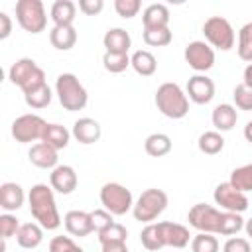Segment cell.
Segmentation results:
<instances>
[{
	"instance_id": "cell-31",
	"label": "cell",
	"mask_w": 252,
	"mask_h": 252,
	"mask_svg": "<svg viewBox=\"0 0 252 252\" xmlns=\"http://www.w3.org/2000/svg\"><path fill=\"white\" fill-rule=\"evenodd\" d=\"M230 185L236 187L238 191L242 193H248L252 191V163H246V165H240L236 167L232 173H230Z\"/></svg>"
},
{
	"instance_id": "cell-26",
	"label": "cell",
	"mask_w": 252,
	"mask_h": 252,
	"mask_svg": "<svg viewBox=\"0 0 252 252\" xmlns=\"http://www.w3.org/2000/svg\"><path fill=\"white\" fill-rule=\"evenodd\" d=\"M77 16V4L71 0H57L51 6V20L55 26H73Z\"/></svg>"
},
{
	"instance_id": "cell-30",
	"label": "cell",
	"mask_w": 252,
	"mask_h": 252,
	"mask_svg": "<svg viewBox=\"0 0 252 252\" xmlns=\"http://www.w3.org/2000/svg\"><path fill=\"white\" fill-rule=\"evenodd\" d=\"M140 240H142V246H144L146 250L156 252V250L163 248L165 244H163V236H161L159 222H150V224H146V226L142 228V232H140Z\"/></svg>"
},
{
	"instance_id": "cell-42",
	"label": "cell",
	"mask_w": 252,
	"mask_h": 252,
	"mask_svg": "<svg viewBox=\"0 0 252 252\" xmlns=\"http://www.w3.org/2000/svg\"><path fill=\"white\" fill-rule=\"evenodd\" d=\"M49 252H83V248L75 244L71 236H55L49 242Z\"/></svg>"
},
{
	"instance_id": "cell-10",
	"label": "cell",
	"mask_w": 252,
	"mask_h": 252,
	"mask_svg": "<svg viewBox=\"0 0 252 252\" xmlns=\"http://www.w3.org/2000/svg\"><path fill=\"white\" fill-rule=\"evenodd\" d=\"M47 122L37 114H22L12 122V136L20 144H28L33 140H43Z\"/></svg>"
},
{
	"instance_id": "cell-4",
	"label": "cell",
	"mask_w": 252,
	"mask_h": 252,
	"mask_svg": "<svg viewBox=\"0 0 252 252\" xmlns=\"http://www.w3.org/2000/svg\"><path fill=\"white\" fill-rule=\"evenodd\" d=\"M8 79H10L12 85L20 87L24 94H28V93H32V91H35V89L45 85V71L33 59L22 57L10 67Z\"/></svg>"
},
{
	"instance_id": "cell-20",
	"label": "cell",
	"mask_w": 252,
	"mask_h": 252,
	"mask_svg": "<svg viewBox=\"0 0 252 252\" xmlns=\"http://www.w3.org/2000/svg\"><path fill=\"white\" fill-rule=\"evenodd\" d=\"M144 30H158V28H169V10L165 4H150L142 14Z\"/></svg>"
},
{
	"instance_id": "cell-12",
	"label": "cell",
	"mask_w": 252,
	"mask_h": 252,
	"mask_svg": "<svg viewBox=\"0 0 252 252\" xmlns=\"http://www.w3.org/2000/svg\"><path fill=\"white\" fill-rule=\"evenodd\" d=\"M185 61L191 69L203 73V71H209L213 65H215V51L213 47L207 43V41H191L187 43L185 47Z\"/></svg>"
},
{
	"instance_id": "cell-14",
	"label": "cell",
	"mask_w": 252,
	"mask_h": 252,
	"mask_svg": "<svg viewBox=\"0 0 252 252\" xmlns=\"http://www.w3.org/2000/svg\"><path fill=\"white\" fill-rule=\"evenodd\" d=\"M77 173L71 165H57L55 169H51L49 173V185L53 191L61 193V195H69L77 189Z\"/></svg>"
},
{
	"instance_id": "cell-35",
	"label": "cell",
	"mask_w": 252,
	"mask_h": 252,
	"mask_svg": "<svg viewBox=\"0 0 252 252\" xmlns=\"http://www.w3.org/2000/svg\"><path fill=\"white\" fill-rule=\"evenodd\" d=\"M173 39V33L169 28H158V30H144V41L150 47H163L169 45Z\"/></svg>"
},
{
	"instance_id": "cell-18",
	"label": "cell",
	"mask_w": 252,
	"mask_h": 252,
	"mask_svg": "<svg viewBox=\"0 0 252 252\" xmlns=\"http://www.w3.org/2000/svg\"><path fill=\"white\" fill-rule=\"evenodd\" d=\"M65 222V228L71 236H87L93 230V220H91V213H85V211H69L63 219Z\"/></svg>"
},
{
	"instance_id": "cell-15",
	"label": "cell",
	"mask_w": 252,
	"mask_h": 252,
	"mask_svg": "<svg viewBox=\"0 0 252 252\" xmlns=\"http://www.w3.org/2000/svg\"><path fill=\"white\" fill-rule=\"evenodd\" d=\"M100 134H102L100 124L94 118H89V116L79 118L73 124V130H71V136L81 144H94V142L100 140Z\"/></svg>"
},
{
	"instance_id": "cell-23",
	"label": "cell",
	"mask_w": 252,
	"mask_h": 252,
	"mask_svg": "<svg viewBox=\"0 0 252 252\" xmlns=\"http://www.w3.org/2000/svg\"><path fill=\"white\" fill-rule=\"evenodd\" d=\"M16 240L22 248L26 250H33L41 244L43 240V226L37 222H24L16 234Z\"/></svg>"
},
{
	"instance_id": "cell-17",
	"label": "cell",
	"mask_w": 252,
	"mask_h": 252,
	"mask_svg": "<svg viewBox=\"0 0 252 252\" xmlns=\"http://www.w3.org/2000/svg\"><path fill=\"white\" fill-rule=\"evenodd\" d=\"M28 158H30V161H32L35 167H41V169H55V167H57V161H59L57 150L51 148V146L45 144V142L33 144L32 150H30V154H28Z\"/></svg>"
},
{
	"instance_id": "cell-43",
	"label": "cell",
	"mask_w": 252,
	"mask_h": 252,
	"mask_svg": "<svg viewBox=\"0 0 252 252\" xmlns=\"http://www.w3.org/2000/svg\"><path fill=\"white\" fill-rule=\"evenodd\" d=\"M222 252H252V250H250V242H248L246 238L230 236V238L224 242Z\"/></svg>"
},
{
	"instance_id": "cell-3",
	"label": "cell",
	"mask_w": 252,
	"mask_h": 252,
	"mask_svg": "<svg viewBox=\"0 0 252 252\" xmlns=\"http://www.w3.org/2000/svg\"><path fill=\"white\" fill-rule=\"evenodd\" d=\"M55 94L61 102V106L69 112L83 110L87 106L89 94L83 83L73 75V73H61L55 81Z\"/></svg>"
},
{
	"instance_id": "cell-1",
	"label": "cell",
	"mask_w": 252,
	"mask_h": 252,
	"mask_svg": "<svg viewBox=\"0 0 252 252\" xmlns=\"http://www.w3.org/2000/svg\"><path fill=\"white\" fill-rule=\"evenodd\" d=\"M30 201V213L35 219L37 224L43 226V230H55L61 224V217L55 205V197H53V189L51 185L45 183H35L30 189L28 195Z\"/></svg>"
},
{
	"instance_id": "cell-5",
	"label": "cell",
	"mask_w": 252,
	"mask_h": 252,
	"mask_svg": "<svg viewBox=\"0 0 252 252\" xmlns=\"http://www.w3.org/2000/svg\"><path fill=\"white\" fill-rule=\"evenodd\" d=\"M165 207H167V193L152 187V189L142 191V195L138 197V201L132 207V215L136 220L150 224L165 211Z\"/></svg>"
},
{
	"instance_id": "cell-36",
	"label": "cell",
	"mask_w": 252,
	"mask_h": 252,
	"mask_svg": "<svg viewBox=\"0 0 252 252\" xmlns=\"http://www.w3.org/2000/svg\"><path fill=\"white\" fill-rule=\"evenodd\" d=\"M126 238H128V230H126V226H122L120 222H114V224H110L106 230L98 232V242H100V246H102V244H108V242H126Z\"/></svg>"
},
{
	"instance_id": "cell-13",
	"label": "cell",
	"mask_w": 252,
	"mask_h": 252,
	"mask_svg": "<svg viewBox=\"0 0 252 252\" xmlns=\"http://www.w3.org/2000/svg\"><path fill=\"white\" fill-rule=\"evenodd\" d=\"M187 96L195 104H209L215 96V83L207 75H193L187 81Z\"/></svg>"
},
{
	"instance_id": "cell-40",
	"label": "cell",
	"mask_w": 252,
	"mask_h": 252,
	"mask_svg": "<svg viewBox=\"0 0 252 252\" xmlns=\"http://www.w3.org/2000/svg\"><path fill=\"white\" fill-rule=\"evenodd\" d=\"M20 226L22 224L18 222V219L14 215H10V213L0 215V234H2V240H8V238L16 236L18 230H20Z\"/></svg>"
},
{
	"instance_id": "cell-41",
	"label": "cell",
	"mask_w": 252,
	"mask_h": 252,
	"mask_svg": "<svg viewBox=\"0 0 252 252\" xmlns=\"http://www.w3.org/2000/svg\"><path fill=\"white\" fill-rule=\"evenodd\" d=\"M140 8H142L140 0H114V10H116V14H118L120 18H124V20L134 18V16L140 12Z\"/></svg>"
},
{
	"instance_id": "cell-2",
	"label": "cell",
	"mask_w": 252,
	"mask_h": 252,
	"mask_svg": "<svg viewBox=\"0 0 252 252\" xmlns=\"http://www.w3.org/2000/svg\"><path fill=\"white\" fill-rule=\"evenodd\" d=\"M156 106L163 116L179 120L189 112V98L177 83H163L156 91Z\"/></svg>"
},
{
	"instance_id": "cell-46",
	"label": "cell",
	"mask_w": 252,
	"mask_h": 252,
	"mask_svg": "<svg viewBox=\"0 0 252 252\" xmlns=\"http://www.w3.org/2000/svg\"><path fill=\"white\" fill-rule=\"evenodd\" d=\"M102 252H128L126 242H108L102 244Z\"/></svg>"
},
{
	"instance_id": "cell-24",
	"label": "cell",
	"mask_w": 252,
	"mask_h": 252,
	"mask_svg": "<svg viewBox=\"0 0 252 252\" xmlns=\"http://www.w3.org/2000/svg\"><path fill=\"white\" fill-rule=\"evenodd\" d=\"M49 41L55 49L67 51L77 43V30L73 26H53L49 32Z\"/></svg>"
},
{
	"instance_id": "cell-49",
	"label": "cell",
	"mask_w": 252,
	"mask_h": 252,
	"mask_svg": "<svg viewBox=\"0 0 252 252\" xmlns=\"http://www.w3.org/2000/svg\"><path fill=\"white\" fill-rule=\"evenodd\" d=\"M244 230H246V234L252 238V219H248V220L244 222Z\"/></svg>"
},
{
	"instance_id": "cell-7",
	"label": "cell",
	"mask_w": 252,
	"mask_h": 252,
	"mask_svg": "<svg viewBox=\"0 0 252 252\" xmlns=\"http://www.w3.org/2000/svg\"><path fill=\"white\" fill-rule=\"evenodd\" d=\"M16 20L22 30L28 33H39L47 26V16L41 0H18L16 2Z\"/></svg>"
},
{
	"instance_id": "cell-37",
	"label": "cell",
	"mask_w": 252,
	"mask_h": 252,
	"mask_svg": "<svg viewBox=\"0 0 252 252\" xmlns=\"http://www.w3.org/2000/svg\"><path fill=\"white\" fill-rule=\"evenodd\" d=\"M191 250L193 252H219V240L213 234L199 232L191 240Z\"/></svg>"
},
{
	"instance_id": "cell-16",
	"label": "cell",
	"mask_w": 252,
	"mask_h": 252,
	"mask_svg": "<svg viewBox=\"0 0 252 252\" xmlns=\"http://www.w3.org/2000/svg\"><path fill=\"white\" fill-rule=\"evenodd\" d=\"M159 228H161V236H163V244L165 246L185 248L189 244L191 234H189L187 226L177 224V222H169V220H161L159 222Z\"/></svg>"
},
{
	"instance_id": "cell-48",
	"label": "cell",
	"mask_w": 252,
	"mask_h": 252,
	"mask_svg": "<svg viewBox=\"0 0 252 252\" xmlns=\"http://www.w3.org/2000/svg\"><path fill=\"white\" fill-rule=\"evenodd\" d=\"M244 138H246V140L252 144V120H250V122L244 126Z\"/></svg>"
},
{
	"instance_id": "cell-47",
	"label": "cell",
	"mask_w": 252,
	"mask_h": 252,
	"mask_svg": "<svg viewBox=\"0 0 252 252\" xmlns=\"http://www.w3.org/2000/svg\"><path fill=\"white\" fill-rule=\"evenodd\" d=\"M242 79H244L242 83H244L246 87H250V89H252V63H248V65H246V69H244V75H242Z\"/></svg>"
},
{
	"instance_id": "cell-22",
	"label": "cell",
	"mask_w": 252,
	"mask_h": 252,
	"mask_svg": "<svg viewBox=\"0 0 252 252\" xmlns=\"http://www.w3.org/2000/svg\"><path fill=\"white\" fill-rule=\"evenodd\" d=\"M211 120H213V126L217 128V132H228V130L234 128V124L238 120V112L232 104L222 102V104L215 106Z\"/></svg>"
},
{
	"instance_id": "cell-44",
	"label": "cell",
	"mask_w": 252,
	"mask_h": 252,
	"mask_svg": "<svg viewBox=\"0 0 252 252\" xmlns=\"http://www.w3.org/2000/svg\"><path fill=\"white\" fill-rule=\"evenodd\" d=\"M102 8H104L102 0H79V10L85 16H96L102 12Z\"/></svg>"
},
{
	"instance_id": "cell-6",
	"label": "cell",
	"mask_w": 252,
	"mask_h": 252,
	"mask_svg": "<svg viewBox=\"0 0 252 252\" xmlns=\"http://www.w3.org/2000/svg\"><path fill=\"white\" fill-rule=\"evenodd\" d=\"M187 220L193 228L207 234H222V222H224V211H219L207 203H197L189 209Z\"/></svg>"
},
{
	"instance_id": "cell-39",
	"label": "cell",
	"mask_w": 252,
	"mask_h": 252,
	"mask_svg": "<svg viewBox=\"0 0 252 252\" xmlns=\"http://www.w3.org/2000/svg\"><path fill=\"white\" fill-rule=\"evenodd\" d=\"M114 215H110L106 209H94L91 211V220H93V230L98 234L102 230H106L110 224H114Z\"/></svg>"
},
{
	"instance_id": "cell-11",
	"label": "cell",
	"mask_w": 252,
	"mask_h": 252,
	"mask_svg": "<svg viewBox=\"0 0 252 252\" xmlns=\"http://www.w3.org/2000/svg\"><path fill=\"white\" fill-rule=\"evenodd\" d=\"M213 199L226 213H244L248 209V197H246V193H242L236 187H232L230 181L219 183L215 187Z\"/></svg>"
},
{
	"instance_id": "cell-28",
	"label": "cell",
	"mask_w": 252,
	"mask_h": 252,
	"mask_svg": "<svg viewBox=\"0 0 252 252\" xmlns=\"http://www.w3.org/2000/svg\"><path fill=\"white\" fill-rule=\"evenodd\" d=\"M69 138H71V132H69L65 126H61V124H47V128H45V134H43V140H41V142L49 144L51 148H55V150L59 152V150L67 148Z\"/></svg>"
},
{
	"instance_id": "cell-33",
	"label": "cell",
	"mask_w": 252,
	"mask_h": 252,
	"mask_svg": "<svg viewBox=\"0 0 252 252\" xmlns=\"http://www.w3.org/2000/svg\"><path fill=\"white\" fill-rule=\"evenodd\" d=\"M51 96H53V94H51V89H49V85L45 83L43 87H39V89L28 93V94H24V100H26V104H28L30 108L39 110V108H45V106L51 102Z\"/></svg>"
},
{
	"instance_id": "cell-27",
	"label": "cell",
	"mask_w": 252,
	"mask_h": 252,
	"mask_svg": "<svg viewBox=\"0 0 252 252\" xmlns=\"http://www.w3.org/2000/svg\"><path fill=\"white\" fill-rule=\"evenodd\" d=\"M130 65H132V69H134L138 75H142V77H150V75H154L156 69H158L156 57H154L150 51H146V49L134 51L132 57H130Z\"/></svg>"
},
{
	"instance_id": "cell-19",
	"label": "cell",
	"mask_w": 252,
	"mask_h": 252,
	"mask_svg": "<svg viewBox=\"0 0 252 252\" xmlns=\"http://www.w3.org/2000/svg\"><path fill=\"white\" fill-rule=\"evenodd\" d=\"M24 189L14 183V181H6L0 185V207L6 211V213H12V211H18L22 205H24Z\"/></svg>"
},
{
	"instance_id": "cell-25",
	"label": "cell",
	"mask_w": 252,
	"mask_h": 252,
	"mask_svg": "<svg viewBox=\"0 0 252 252\" xmlns=\"http://www.w3.org/2000/svg\"><path fill=\"white\" fill-rule=\"evenodd\" d=\"M171 148H173V142H171V138H169L167 134H163V132H154V134H150V136L146 138V142H144V150H146V154L152 156V158L167 156V154L171 152Z\"/></svg>"
},
{
	"instance_id": "cell-45",
	"label": "cell",
	"mask_w": 252,
	"mask_h": 252,
	"mask_svg": "<svg viewBox=\"0 0 252 252\" xmlns=\"http://www.w3.org/2000/svg\"><path fill=\"white\" fill-rule=\"evenodd\" d=\"M12 33V20L6 12H0V39H6Z\"/></svg>"
},
{
	"instance_id": "cell-32",
	"label": "cell",
	"mask_w": 252,
	"mask_h": 252,
	"mask_svg": "<svg viewBox=\"0 0 252 252\" xmlns=\"http://www.w3.org/2000/svg\"><path fill=\"white\" fill-rule=\"evenodd\" d=\"M238 57L246 63H252V22L244 24L238 30Z\"/></svg>"
},
{
	"instance_id": "cell-21",
	"label": "cell",
	"mask_w": 252,
	"mask_h": 252,
	"mask_svg": "<svg viewBox=\"0 0 252 252\" xmlns=\"http://www.w3.org/2000/svg\"><path fill=\"white\" fill-rule=\"evenodd\" d=\"M102 43L106 47L108 53H128L130 45H132V39H130V33L122 28H110L104 37H102Z\"/></svg>"
},
{
	"instance_id": "cell-9",
	"label": "cell",
	"mask_w": 252,
	"mask_h": 252,
	"mask_svg": "<svg viewBox=\"0 0 252 252\" xmlns=\"http://www.w3.org/2000/svg\"><path fill=\"white\" fill-rule=\"evenodd\" d=\"M100 203L114 217H122V215H126L134 207L130 189H126L124 185L114 183V181L104 183L100 187Z\"/></svg>"
},
{
	"instance_id": "cell-29",
	"label": "cell",
	"mask_w": 252,
	"mask_h": 252,
	"mask_svg": "<svg viewBox=\"0 0 252 252\" xmlns=\"http://www.w3.org/2000/svg\"><path fill=\"white\" fill-rule=\"evenodd\" d=\"M197 146L203 154L207 156H215V154H220L222 148H224V138L220 136V132L217 130H209V132H203L197 140Z\"/></svg>"
},
{
	"instance_id": "cell-34",
	"label": "cell",
	"mask_w": 252,
	"mask_h": 252,
	"mask_svg": "<svg viewBox=\"0 0 252 252\" xmlns=\"http://www.w3.org/2000/svg\"><path fill=\"white\" fill-rule=\"evenodd\" d=\"M102 65L108 73H122L130 67V55L128 53H108V51H104Z\"/></svg>"
},
{
	"instance_id": "cell-38",
	"label": "cell",
	"mask_w": 252,
	"mask_h": 252,
	"mask_svg": "<svg viewBox=\"0 0 252 252\" xmlns=\"http://www.w3.org/2000/svg\"><path fill=\"white\" fill-rule=\"evenodd\" d=\"M232 98H234L236 108H240V110H252V89L246 87L244 83H240V85L234 87Z\"/></svg>"
},
{
	"instance_id": "cell-8",
	"label": "cell",
	"mask_w": 252,
	"mask_h": 252,
	"mask_svg": "<svg viewBox=\"0 0 252 252\" xmlns=\"http://www.w3.org/2000/svg\"><path fill=\"white\" fill-rule=\"evenodd\" d=\"M203 33H205V39L220 51H228L234 47V39H236L234 28L222 16H211L209 20H205Z\"/></svg>"
}]
</instances>
